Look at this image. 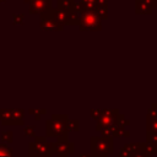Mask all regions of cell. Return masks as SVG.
Segmentation results:
<instances>
[{
  "mask_svg": "<svg viewBox=\"0 0 157 157\" xmlns=\"http://www.w3.org/2000/svg\"><path fill=\"white\" fill-rule=\"evenodd\" d=\"M78 28L80 31H101L102 20L94 11H85L83 13H81Z\"/></svg>",
  "mask_w": 157,
  "mask_h": 157,
  "instance_id": "6da1fadb",
  "label": "cell"
},
{
  "mask_svg": "<svg viewBox=\"0 0 157 157\" xmlns=\"http://www.w3.org/2000/svg\"><path fill=\"white\" fill-rule=\"evenodd\" d=\"M49 16L58 23V25H60V26H65V25H67V17H69V11H66V10H63V9H55V10H53V11H50L49 12Z\"/></svg>",
  "mask_w": 157,
  "mask_h": 157,
  "instance_id": "7a4b0ae2",
  "label": "cell"
},
{
  "mask_svg": "<svg viewBox=\"0 0 157 157\" xmlns=\"http://www.w3.org/2000/svg\"><path fill=\"white\" fill-rule=\"evenodd\" d=\"M135 12L139 15H151L153 9L145 0H135Z\"/></svg>",
  "mask_w": 157,
  "mask_h": 157,
  "instance_id": "3957f363",
  "label": "cell"
},
{
  "mask_svg": "<svg viewBox=\"0 0 157 157\" xmlns=\"http://www.w3.org/2000/svg\"><path fill=\"white\" fill-rule=\"evenodd\" d=\"M42 28L44 29H55V31H61L63 29V26L58 25L50 16L48 18L43 17V21H42Z\"/></svg>",
  "mask_w": 157,
  "mask_h": 157,
  "instance_id": "277c9868",
  "label": "cell"
},
{
  "mask_svg": "<svg viewBox=\"0 0 157 157\" xmlns=\"http://www.w3.org/2000/svg\"><path fill=\"white\" fill-rule=\"evenodd\" d=\"M80 18H81V13L77 12L76 10H71V11H69L67 25H70V26H78Z\"/></svg>",
  "mask_w": 157,
  "mask_h": 157,
  "instance_id": "5b68a950",
  "label": "cell"
},
{
  "mask_svg": "<svg viewBox=\"0 0 157 157\" xmlns=\"http://www.w3.org/2000/svg\"><path fill=\"white\" fill-rule=\"evenodd\" d=\"M94 12L97 13V16L103 21L108 17V5H98L94 9Z\"/></svg>",
  "mask_w": 157,
  "mask_h": 157,
  "instance_id": "8992f818",
  "label": "cell"
},
{
  "mask_svg": "<svg viewBox=\"0 0 157 157\" xmlns=\"http://www.w3.org/2000/svg\"><path fill=\"white\" fill-rule=\"evenodd\" d=\"M58 7L66 11H71L74 10V0H58Z\"/></svg>",
  "mask_w": 157,
  "mask_h": 157,
  "instance_id": "52a82bcc",
  "label": "cell"
},
{
  "mask_svg": "<svg viewBox=\"0 0 157 157\" xmlns=\"http://www.w3.org/2000/svg\"><path fill=\"white\" fill-rule=\"evenodd\" d=\"M148 5H151L152 9H156L157 7V0H145Z\"/></svg>",
  "mask_w": 157,
  "mask_h": 157,
  "instance_id": "ba28073f",
  "label": "cell"
},
{
  "mask_svg": "<svg viewBox=\"0 0 157 157\" xmlns=\"http://www.w3.org/2000/svg\"><path fill=\"white\" fill-rule=\"evenodd\" d=\"M96 4H97V6L98 5H107V0H96Z\"/></svg>",
  "mask_w": 157,
  "mask_h": 157,
  "instance_id": "9c48e42d",
  "label": "cell"
},
{
  "mask_svg": "<svg viewBox=\"0 0 157 157\" xmlns=\"http://www.w3.org/2000/svg\"><path fill=\"white\" fill-rule=\"evenodd\" d=\"M156 9H157V7H156Z\"/></svg>",
  "mask_w": 157,
  "mask_h": 157,
  "instance_id": "30bf717a",
  "label": "cell"
}]
</instances>
